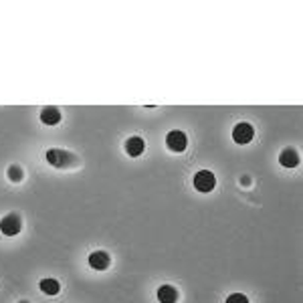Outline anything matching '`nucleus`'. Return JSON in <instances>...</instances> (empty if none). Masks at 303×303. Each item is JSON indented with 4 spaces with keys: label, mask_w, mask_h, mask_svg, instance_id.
<instances>
[{
    "label": "nucleus",
    "mask_w": 303,
    "mask_h": 303,
    "mask_svg": "<svg viewBox=\"0 0 303 303\" xmlns=\"http://www.w3.org/2000/svg\"><path fill=\"white\" fill-rule=\"evenodd\" d=\"M20 303H26V301H20Z\"/></svg>",
    "instance_id": "nucleus-14"
},
{
    "label": "nucleus",
    "mask_w": 303,
    "mask_h": 303,
    "mask_svg": "<svg viewBox=\"0 0 303 303\" xmlns=\"http://www.w3.org/2000/svg\"><path fill=\"white\" fill-rule=\"evenodd\" d=\"M8 178H10L12 182H20V180H22V170H20L18 166H10V168H8Z\"/></svg>",
    "instance_id": "nucleus-12"
},
{
    "label": "nucleus",
    "mask_w": 303,
    "mask_h": 303,
    "mask_svg": "<svg viewBox=\"0 0 303 303\" xmlns=\"http://www.w3.org/2000/svg\"><path fill=\"white\" fill-rule=\"evenodd\" d=\"M158 299L160 303H176L178 301V291L172 285H164L158 289Z\"/></svg>",
    "instance_id": "nucleus-10"
},
{
    "label": "nucleus",
    "mask_w": 303,
    "mask_h": 303,
    "mask_svg": "<svg viewBox=\"0 0 303 303\" xmlns=\"http://www.w3.org/2000/svg\"><path fill=\"white\" fill-rule=\"evenodd\" d=\"M144 148H146V144H144V140L138 138V136H134V138H130V140L126 142V152H128L130 156H140V154H144Z\"/></svg>",
    "instance_id": "nucleus-9"
},
{
    "label": "nucleus",
    "mask_w": 303,
    "mask_h": 303,
    "mask_svg": "<svg viewBox=\"0 0 303 303\" xmlns=\"http://www.w3.org/2000/svg\"><path fill=\"white\" fill-rule=\"evenodd\" d=\"M216 184V178L210 170H200L198 174H194V188L198 192H210Z\"/></svg>",
    "instance_id": "nucleus-1"
},
{
    "label": "nucleus",
    "mask_w": 303,
    "mask_h": 303,
    "mask_svg": "<svg viewBox=\"0 0 303 303\" xmlns=\"http://www.w3.org/2000/svg\"><path fill=\"white\" fill-rule=\"evenodd\" d=\"M59 281H55V279H42L40 281V291L42 293H46V295H57L59 293Z\"/></svg>",
    "instance_id": "nucleus-11"
},
{
    "label": "nucleus",
    "mask_w": 303,
    "mask_h": 303,
    "mask_svg": "<svg viewBox=\"0 0 303 303\" xmlns=\"http://www.w3.org/2000/svg\"><path fill=\"white\" fill-rule=\"evenodd\" d=\"M226 303H248V299H246L242 293H232V295L226 299Z\"/></svg>",
    "instance_id": "nucleus-13"
},
{
    "label": "nucleus",
    "mask_w": 303,
    "mask_h": 303,
    "mask_svg": "<svg viewBox=\"0 0 303 303\" xmlns=\"http://www.w3.org/2000/svg\"><path fill=\"white\" fill-rule=\"evenodd\" d=\"M0 230H2L6 236H14L20 232V216L18 214H8L0 220Z\"/></svg>",
    "instance_id": "nucleus-4"
},
{
    "label": "nucleus",
    "mask_w": 303,
    "mask_h": 303,
    "mask_svg": "<svg viewBox=\"0 0 303 303\" xmlns=\"http://www.w3.org/2000/svg\"><path fill=\"white\" fill-rule=\"evenodd\" d=\"M252 136H255V132H252V126H248V124H238V126H234V130H232V140L236 142V144H248L250 140H252Z\"/></svg>",
    "instance_id": "nucleus-5"
},
{
    "label": "nucleus",
    "mask_w": 303,
    "mask_h": 303,
    "mask_svg": "<svg viewBox=\"0 0 303 303\" xmlns=\"http://www.w3.org/2000/svg\"><path fill=\"white\" fill-rule=\"evenodd\" d=\"M40 122L46 126H57L61 122V112L57 108H44L40 112Z\"/></svg>",
    "instance_id": "nucleus-8"
},
{
    "label": "nucleus",
    "mask_w": 303,
    "mask_h": 303,
    "mask_svg": "<svg viewBox=\"0 0 303 303\" xmlns=\"http://www.w3.org/2000/svg\"><path fill=\"white\" fill-rule=\"evenodd\" d=\"M279 162H281V166H285V168H295V166L299 164V154H297L293 148H287V150L281 152Z\"/></svg>",
    "instance_id": "nucleus-7"
},
{
    "label": "nucleus",
    "mask_w": 303,
    "mask_h": 303,
    "mask_svg": "<svg viewBox=\"0 0 303 303\" xmlns=\"http://www.w3.org/2000/svg\"><path fill=\"white\" fill-rule=\"evenodd\" d=\"M89 265L93 269H97V271H104V269L110 267V255L104 252V250H95V252L89 255Z\"/></svg>",
    "instance_id": "nucleus-6"
},
{
    "label": "nucleus",
    "mask_w": 303,
    "mask_h": 303,
    "mask_svg": "<svg viewBox=\"0 0 303 303\" xmlns=\"http://www.w3.org/2000/svg\"><path fill=\"white\" fill-rule=\"evenodd\" d=\"M186 144H188V138L184 132L180 130H174L166 136V146L172 150V152H184L186 150Z\"/></svg>",
    "instance_id": "nucleus-2"
},
{
    "label": "nucleus",
    "mask_w": 303,
    "mask_h": 303,
    "mask_svg": "<svg viewBox=\"0 0 303 303\" xmlns=\"http://www.w3.org/2000/svg\"><path fill=\"white\" fill-rule=\"evenodd\" d=\"M71 158H73V156L67 154V152H63V150H48V152H46V162L53 164V166H57V168L69 166V164L73 162Z\"/></svg>",
    "instance_id": "nucleus-3"
}]
</instances>
